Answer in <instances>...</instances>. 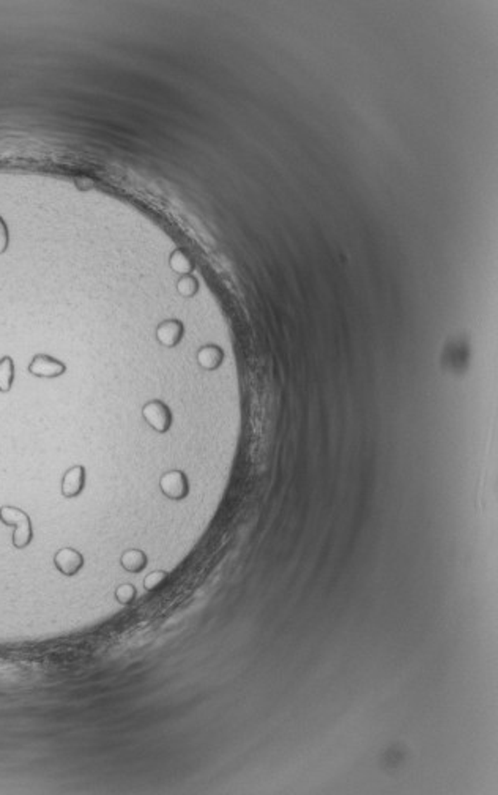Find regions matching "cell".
<instances>
[{"instance_id": "obj_13", "label": "cell", "mask_w": 498, "mask_h": 795, "mask_svg": "<svg viewBox=\"0 0 498 795\" xmlns=\"http://www.w3.org/2000/svg\"><path fill=\"white\" fill-rule=\"evenodd\" d=\"M136 595L137 591L132 584H122L116 588V600L123 606L131 605V603L136 600Z\"/></svg>"}, {"instance_id": "obj_12", "label": "cell", "mask_w": 498, "mask_h": 795, "mask_svg": "<svg viewBox=\"0 0 498 795\" xmlns=\"http://www.w3.org/2000/svg\"><path fill=\"white\" fill-rule=\"evenodd\" d=\"M169 578V573L164 572V569H156V572H151L150 574L145 576L144 579V587L147 588V591H155V588L161 587L166 581Z\"/></svg>"}, {"instance_id": "obj_4", "label": "cell", "mask_w": 498, "mask_h": 795, "mask_svg": "<svg viewBox=\"0 0 498 795\" xmlns=\"http://www.w3.org/2000/svg\"><path fill=\"white\" fill-rule=\"evenodd\" d=\"M66 366L56 359H52L49 355L38 354L33 357V360L29 364V373L35 377H43V379H54V377H61L65 374Z\"/></svg>"}, {"instance_id": "obj_10", "label": "cell", "mask_w": 498, "mask_h": 795, "mask_svg": "<svg viewBox=\"0 0 498 795\" xmlns=\"http://www.w3.org/2000/svg\"><path fill=\"white\" fill-rule=\"evenodd\" d=\"M15 381V363L11 357H4L0 360V392L8 393Z\"/></svg>"}, {"instance_id": "obj_7", "label": "cell", "mask_w": 498, "mask_h": 795, "mask_svg": "<svg viewBox=\"0 0 498 795\" xmlns=\"http://www.w3.org/2000/svg\"><path fill=\"white\" fill-rule=\"evenodd\" d=\"M183 327L178 321H166L156 330L158 341L166 347H174L182 340Z\"/></svg>"}, {"instance_id": "obj_8", "label": "cell", "mask_w": 498, "mask_h": 795, "mask_svg": "<svg viewBox=\"0 0 498 795\" xmlns=\"http://www.w3.org/2000/svg\"><path fill=\"white\" fill-rule=\"evenodd\" d=\"M120 563L126 572L139 573L147 565V555L141 549H126L122 554Z\"/></svg>"}, {"instance_id": "obj_3", "label": "cell", "mask_w": 498, "mask_h": 795, "mask_svg": "<svg viewBox=\"0 0 498 795\" xmlns=\"http://www.w3.org/2000/svg\"><path fill=\"white\" fill-rule=\"evenodd\" d=\"M159 486H161L163 494L172 500H182L189 493L188 479L182 470H170V472L164 474L159 480Z\"/></svg>"}, {"instance_id": "obj_15", "label": "cell", "mask_w": 498, "mask_h": 795, "mask_svg": "<svg viewBox=\"0 0 498 795\" xmlns=\"http://www.w3.org/2000/svg\"><path fill=\"white\" fill-rule=\"evenodd\" d=\"M8 228H6L5 221L2 220V216H0V254L5 253L6 248H8Z\"/></svg>"}, {"instance_id": "obj_11", "label": "cell", "mask_w": 498, "mask_h": 795, "mask_svg": "<svg viewBox=\"0 0 498 795\" xmlns=\"http://www.w3.org/2000/svg\"><path fill=\"white\" fill-rule=\"evenodd\" d=\"M170 267L177 273H182V275H188L189 271L192 270V264L189 261V257L183 253V251L177 249L172 253L170 256Z\"/></svg>"}, {"instance_id": "obj_5", "label": "cell", "mask_w": 498, "mask_h": 795, "mask_svg": "<svg viewBox=\"0 0 498 795\" xmlns=\"http://www.w3.org/2000/svg\"><path fill=\"white\" fill-rule=\"evenodd\" d=\"M56 568L65 576H75L84 567L82 554L73 548L58 549L54 555Z\"/></svg>"}, {"instance_id": "obj_14", "label": "cell", "mask_w": 498, "mask_h": 795, "mask_svg": "<svg viewBox=\"0 0 498 795\" xmlns=\"http://www.w3.org/2000/svg\"><path fill=\"white\" fill-rule=\"evenodd\" d=\"M177 289H178V292H180L182 295H185V297H192V295H194V294L197 292V281L194 280V278H191V276H185V278H182L180 281H178Z\"/></svg>"}, {"instance_id": "obj_9", "label": "cell", "mask_w": 498, "mask_h": 795, "mask_svg": "<svg viewBox=\"0 0 498 795\" xmlns=\"http://www.w3.org/2000/svg\"><path fill=\"white\" fill-rule=\"evenodd\" d=\"M223 359H224L223 350L216 347V346H205V347L199 350V354H197L199 364H201V366L204 369H207V371L216 369L219 364H221Z\"/></svg>"}, {"instance_id": "obj_2", "label": "cell", "mask_w": 498, "mask_h": 795, "mask_svg": "<svg viewBox=\"0 0 498 795\" xmlns=\"http://www.w3.org/2000/svg\"><path fill=\"white\" fill-rule=\"evenodd\" d=\"M142 417L144 420L149 423V426L154 428L156 433H166V431L170 428L172 423L170 410L163 401L159 400L149 401L142 407Z\"/></svg>"}, {"instance_id": "obj_1", "label": "cell", "mask_w": 498, "mask_h": 795, "mask_svg": "<svg viewBox=\"0 0 498 795\" xmlns=\"http://www.w3.org/2000/svg\"><path fill=\"white\" fill-rule=\"evenodd\" d=\"M0 521H2L5 526L15 529V532H13V546L16 549H24L30 545L33 538V532H32V521L27 513L23 512L21 508L5 505L0 508Z\"/></svg>"}, {"instance_id": "obj_6", "label": "cell", "mask_w": 498, "mask_h": 795, "mask_svg": "<svg viewBox=\"0 0 498 795\" xmlns=\"http://www.w3.org/2000/svg\"><path fill=\"white\" fill-rule=\"evenodd\" d=\"M85 486V467L77 464L66 470L62 479V495L66 499H75L84 491Z\"/></svg>"}]
</instances>
